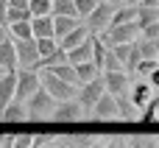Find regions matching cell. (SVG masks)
<instances>
[{"label": "cell", "mask_w": 159, "mask_h": 148, "mask_svg": "<svg viewBox=\"0 0 159 148\" xmlns=\"http://www.w3.org/2000/svg\"><path fill=\"white\" fill-rule=\"evenodd\" d=\"M39 81H42V90H45V92H48L56 104L75 101V95H78V87H73V84H67V81L56 78L50 70H42V73H39Z\"/></svg>", "instance_id": "1"}, {"label": "cell", "mask_w": 159, "mask_h": 148, "mask_svg": "<svg viewBox=\"0 0 159 148\" xmlns=\"http://www.w3.org/2000/svg\"><path fill=\"white\" fill-rule=\"evenodd\" d=\"M53 109H56V101H53L42 87L25 101V118H31V120H45V118L53 115Z\"/></svg>", "instance_id": "2"}, {"label": "cell", "mask_w": 159, "mask_h": 148, "mask_svg": "<svg viewBox=\"0 0 159 148\" xmlns=\"http://www.w3.org/2000/svg\"><path fill=\"white\" fill-rule=\"evenodd\" d=\"M137 36H140L137 22H129V25H112V28H106V31L101 34V39H103L106 48H115V45H131V42H137Z\"/></svg>", "instance_id": "3"}, {"label": "cell", "mask_w": 159, "mask_h": 148, "mask_svg": "<svg viewBox=\"0 0 159 148\" xmlns=\"http://www.w3.org/2000/svg\"><path fill=\"white\" fill-rule=\"evenodd\" d=\"M115 11H117V8H112L109 3H101V0H98L95 11L87 17V22H84V25L89 28V34H92V36H101V34L112 25V14H115Z\"/></svg>", "instance_id": "4"}, {"label": "cell", "mask_w": 159, "mask_h": 148, "mask_svg": "<svg viewBox=\"0 0 159 148\" xmlns=\"http://www.w3.org/2000/svg\"><path fill=\"white\" fill-rule=\"evenodd\" d=\"M42 87L39 81V73L36 70H17V92H14V101H28L36 90Z\"/></svg>", "instance_id": "5"}, {"label": "cell", "mask_w": 159, "mask_h": 148, "mask_svg": "<svg viewBox=\"0 0 159 148\" xmlns=\"http://www.w3.org/2000/svg\"><path fill=\"white\" fill-rule=\"evenodd\" d=\"M106 92V84H103V76H98V78H92L89 84H81L78 87V95H75V101L89 112L98 101H101V95Z\"/></svg>", "instance_id": "6"}, {"label": "cell", "mask_w": 159, "mask_h": 148, "mask_svg": "<svg viewBox=\"0 0 159 148\" xmlns=\"http://www.w3.org/2000/svg\"><path fill=\"white\" fill-rule=\"evenodd\" d=\"M87 118H89V112H87L78 101L56 104V109H53V115H50V120H56V123H75V120H87Z\"/></svg>", "instance_id": "7"}, {"label": "cell", "mask_w": 159, "mask_h": 148, "mask_svg": "<svg viewBox=\"0 0 159 148\" xmlns=\"http://www.w3.org/2000/svg\"><path fill=\"white\" fill-rule=\"evenodd\" d=\"M17 50V62L20 70H39V50H36V39H25V42H14Z\"/></svg>", "instance_id": "8"}, {"label": "cell", "mask_w": 159, "mask_h": 148, "mask_svg": "<svg viewBox=\"0 0 159 148\" xmlns=\"http://www.w3.org/2000/svg\"><path fill=\"white\" fill-rule=\"evenodd\" d=\"M89 118H92V120H101V123H109V120L120 118V115H117V104H115V98H112L109 92H103L101 101L89 109Z\"/></svg>", "instance_id": "9"}, {"label": "cell", "mask_w": 159, "mask_h": 148, "mask_svg": "<svg viewBox=\"0 0 159 148\" xmlns=\"http://www.w3.org/2000/svg\"><path fill=\"white\" fill-rule=\"evenodd\" d=\"M103 84H106V92H109L112 98H117V95H129V90H131V78H129V73H103Z\"/></svg>", "instance_id": "10"}, {"label": "cell", "mask_w": 159, "mask_h": 148, "mask_svg": "<svg viewBox=\"0 0 159 148\" xmlns=\"http://www.w3.org/2000/svg\"><path fill=\"white\" fill-rule=\"evenodd\" d=\"M14 92H17V70H8L0 76V112L14 101Z\"/></svg>", "instance_id": "11"}, {"label": "cell", "mask_w": 159, "mask_h": 148, "mask_svg": "<svg viewBox=\"0 0 159 148\" xmlns=\"http://www.w3.org/2000/svg\"><path fill=\"white\" fill-rule=\"evenodd\" d=\"M0 67L8 73V70H20V62H17V50H14V39L6 36L0 42Z\"/></svg>", "instance_id": "12"}, {"label": "cell", "mask_w": 159, "mask_h": 148, "mask_svg": "<svg viewBox=\"0 0 159 148\" xmlns=\"http://www.w3.org/2000/svg\"><path fill=\"white\" fill-rule=\"evenodd\" d=\"M129 98H131V104H134L137 109H145V106L154 101V87H151L148 81H140V84H134V92H131Z\"/></svg>", "instance_id": "13"}, {"label": "cell", "mask_w": 159, "mask_h": 148, "mask_svg": "<svg viewBox=\"0 0 159 148\" xmlns=\"http://www.w3.org/2000/svg\"><path fill=\"white\" fill-rule=\"evenodd\" d=\"M81 25V20L78 17H53V36H56V42H61L70 31H75Z\"/></svg>", "instance_id": "14"}, {"label": "cell", "mask_w": 159, "mask_h": 148, "mask_svg": "<svg viewBox=\"0 0 159 148\" xmlns=\"http://www.w3.org/2000/svg\"><path fill=\"white\" fill-rule=\"evenodd\" d=\"M84 62H92V36L87 39V42H81L78 48H73V50H67V64H84Z\"/></svg>", "instance_id": "15"}, {"label": "cell", "mask_w": 159, "mask_h": 148, "mask_svg": "<svg viewBox=\"0 0 159 148\" xmlns=\"http://www.w3.org/2000/svg\"><path fill=\"white\" fill-rule=\"evenodd\" d=\"M87 39H89V28L81 22L75 31H70V34L59 42V48H61V50H73V48H78V45H81V42H87Z\"/></svg>", "instance_id": "16"}, {"label": "cell", "mask_w": 159, "mask_h": 148, "mask_svg": "<svg viewBox=\"0 0 159 148\" xmlns=\"http://www.w3.org/2000/svg\"><path fill=\"white\" fill-rule=\"evenodd\" d=\"M31 31H34V39H50L53 36V17H34L31 20Z\"/></svg>", "instance_id": "17"}, {"label": "cell", "mask_w": 159, "mask_h": 148, "mask_svg": "<svg viewBox=\"0 0 159 148\" xmlns=\"http://www.w3.org/2000/svg\"><path fill=\"white\" fill-rule=\"evenodd\" d=\"M0 120H6V123H22V120H25V104H22V101H11V104L0 112Z\"/></svg>", "instance_id": "18"}, {"label": "cell", "mask_w": 159, "mask_h": 148, "mask_svg": "<svg viewBox=\"0 0 159 148\" xmlns=\"http://www.w3.org/2000/svg\"><path fill=\"white\" fill-rule=\"evenodd\" d=\"M56 78H61V81H67V84H73V87H81V81H78V73H75V67L73 64H56V67H48Z\"/></svg>", "instance_id": "19"}, {"label": "cell", "mask_w": 159, "mask_h": 148, "mask_svg": "<svg viewBox=\"0 0 159 148\" xmlns=\"http://www.w3.org/2000/svg\"><path fill=\"white\" fill-rule=\"evenodd\" d=\"M154 22H159V8L137 6V28L143 31V28H148V25H154Z\"/></svg>", "instance_id": "20"}, {"label": "cell", "mask_w": 159, "mask_h": 148, "mask_svg": "<svg viewBox=\"0 0 159 148\" xmlns=\"http://www.w3.org/2000/svg\"><path fill=\"white\" fill-rule=\"evenodd\" d=\"M129 22H137V6H123L112 14V25H129Z\"/></svg>", "instance_id": "21"}, {"label": "cell", "mask_w": 159, "mask_h": 148, "mask_svg": "<svg viewBox=\"0 0 159 148\" xmlns=\"http://www.w3.org/2000/svg\"><path fill=\"white\" fill-rule=\"evenodd\" d=\"M115 104H117V115H120L123 120H137V106L131 104L129 95H117Z\"/></svg>", "instance_id": "22"}, {"label": "cell", "mask_w": 159, "mask_h": 148, "mask_svg": "<svg viewBox=\"0 0 159 148\" xmlns=\"http://www.w3.org/2000/svg\"><path fill=\"white\" fill-rule=\"evenodd\" d=\"M11 31V39L14 42H25V39H34V31H31V20L28 22H11L8 25Z\"/></svg>", "instance_id": "23"}, {"label": "cell", "mask_w": 159, "mask_h": 148, "mask_svg": "<svg viewBox=\"0 0 159 148\" xmlns=\"http://www.w3.org/2000/svg\"><path fill=\"white\" fill-rule=\"evenodd\" d=\"M50 17H78L75 11V0H53V11Z\"/></svg>", "instance_id": "24"}, {"label": "cell", "mask_w": 159, "mask_h": 148, "mask_svg": "<svg viewBox=\"0 0 159 148\" xmlns=\"http://www.w3.org/2000/svg\"><path fill=\"white\" fill-rule=\"evenodd\" d=\"M75 73H78V81L81 84H89L92 78H98V76H103L92 62H84V64H75Z\"/></svg>", "instance_id": "25"}, {"label": "cell", "mask_w": 159, "mask_h": 148, "mask_svg": "<svg viewBox=\"0 0 159 148\" xmlns=\"http://www.w3.org/2000/svg\"><path fill=\"white\" fill-rule=\"evenodd\" d=\"M28 8H31V20L34 17H50L53 0H28Z\"/></svg>", "instance_id": "26"}, {"label": "cell", "mask_w": 159, "mask_h": 148, "mask_svg": "<svg viewBox=\"0 0 159 148\" xmlns=\"http://www.w3.org/2000/svg\"><path fill=\"white\" fill-rule=\"evenodd\" d=\"M129 148H159V137L157 134H137L129 140Z\"/></svg>", "instance_id": "27"}, {"label": "cell", "mask_w": 159, "mask_h": 148, "mask_svg": "<svg viewBox=\"0 0 159 148\" xmlns=\"http://www.w3.org/2000/svg\"><path fill=\"white\" fill-rule=\"evenodd\" d=\"M137 48H140L143 62H159V56H157V42H151V39H140V42H137Z\"/></svg>", "instance_id": "28"}, {"label": "cell", "mask_w": 159, "mask_h": 148, "mask_svg": "<svg viewBox=\"0 0 159 148\" xmlns=\"http://www.w3.org/2000/svg\"><path fill=\"white\" fill-rule=\"evenodd\" d=\"M36 143V132H25V129H20V132H14V146L11 148H31Z\"/></svg>", "instance_id": "29"}, {"label": "cell", "mask_w": 159, "mask_h": 148, "mask_svg": "<svg viewBox=\"0 0 159 148\" xmlns=\"http://www.w3.org/2000/svg\"><path fill=\"white\" fill-rule=\"evenodd\" d=\"M101 73H126L123 70V64H120V59L106 48V56H103V67H101Z\"/></svg>", "instance_id": "30"}, {"label": "cell", "mask_w": 159, "mask_h": 148, "mask_svg": "<svg viewBox=\"0 0 159 148\" xmlns=\"http://www.w3.org/2000/svg\"><path fill=\"white\" fill-rule=\"evenodd\" d=\"M36 50H39V59H48L59 50V42L50 36V39H36Z\"/></svg>", "instance_id": "31"}, {"label": "cell", "mask_w": 159, "mask_h": 148, "mask_svg": "<svg viewBox=\"0 0 159 148\" xmlns=\"http://www.w3.org/2000/svg\"><path fill=\"white\" fill-rule=\"evenodd\" d=\"M98 0H75V11H78V20H87L92 11H95Z\"/></svg>", "instance_id": "32"}, {"label": "cell", "mask_w": 159, "mask_h": 148, "mask_svg": "<svg viewBox=\"0 0 159 148\" xmlns=\"http://www.w3.org/2000/svg\"><path fill=\"white\" fill-rule=\"evenodd\" d=\"M31 20V8H11L8 6V25L11 22H28Z\"/></svg>", "instance_id": "33"}, {"label": "cell", "mask_w": 159, "mask_h": 148, "mask_svg": "<svg viewBox=\"0 0 159 148\" xmlns=\"http://www.w3.org/2000/svg\"><path fill=\"white\" fill-rule=\"evenodd\" d=\"M131 45H134V42H131ZM131 45H115V48H109V50L120 59V64H123V67H126V62H129V56H131Z\"/></svg>", "instance_id": "34"}, {"label": "cell", "mask_w": 159, "mask_h": 148, "mask_svg": "<svg viewBox=\"0 0 159 148\" xmlns=\"http://www.w3.org/2000/svg\"><path fill=\"white\" fill-rule=\"evenodd\" d=\"M157 112H159V98H154V101H151V104L145 106V115H143L140 120H143V123H151V120L157 118Z\"/></svg>", "instance_id": "35"}, {"label": "cell", "mask_w": 159, "mask_h": 148, "mask_svg": "<svg viewBox=\"0 0 159 148\" xmlns=\"http://www.w3.org/2000/svg\"><path fill=\"white\" fill-rule=\"evenodd\" d=\"M140 34H143V39H151V42H157V39H159V22L148 25V28H143Z\"/></svg>", "instance_id": "36"}, {"label": "cell", "mask_w": 159, "mask_h": 148, "mask_svg": "<svg viewBox=\"0 0 159 148\" xmlns=\"http://www.w3.org/2000/svg\"><path fill=\"white\" fill-rule=\"evenodd\" d=\"M0 25L8 28V0H0Z\"/></svg>", "instance_id": "37"}, {"label": "cell", "mask_w": 159, "mask_h": 148, "mask_svg": "<svg viewBox=\"0 0 159 148\" xmlns=\"http://www.w3.org/2000/svg\"><path fill=\"white\" fill-rule=\"evenodd\" d=\"M157 67H159L157 62H140V67H137V73H143V76H151V73H154Z\"/></svg>", "instance_id": "38"}, {"label": "cell", "mask_w": 159, "mask_h": 148, "mask_svg": "<svg viewBox=\"0 0 159 148\" xmlns=\"http://www.w3.org/2000/svg\"><path fill=\"white\" fill-rule=\"evenodd\" d=\"M103 148H129V143H126V140H120V137H115L112 143H106Z\"/></svg>", "instance_id": "39"}, {"label": "cell", "mask_w": 159, "mask_h": 148, "mask_svg": "<svg viewBox=\"0 0 159 148\" xmlns=\"http://www.w3.org/2000/svg\"><path fill=\"white\" fill-rule=\"evenodd\" d=\"M11 8H28V0H8Z\"/></svg>", "instance_id": "40"}, {"label": "cell", "mask_w": 159, "mask_h": 148, "mask_svg": "<svg viewBox=\"0 0 159 148\" xmlns=\"http://www.w3.org/2000/svg\"><path fill=\"white\" fill-rule=\"evenodd\" d=\"M101 3H109L112 8H123L126 6V0H101Z\"/></svg>", "instance_id": "41"}, {"label": "cell", "mask_w": 159, "mask_h": 148, "mask_svg": "<svg viewBox=\"0 0 159 148\" xmlns=\"http://www.w3.org/2000/svg\"><path fill=\"white\" fill-rule=\"evenodd\" d=\"M140 6H148V8H159V0H140Z\"/></svg>", "instance_id": "42"}, {"label": "cell", "mask_w": 159, "mask_h": 148, "mask_svg": "<svg viewBox=\"0 0 159 148\" xmlns=\"http://www.w3.org/2000/svg\"><path fill=\"white\" fill-rule=\"evenodd\" d=\"M42 148H64V146H61V140H59V143H48V146H42Z\"/></svg>", "instance_id": "43"}, {"label": "cell", "mask_w": 159, "mask_h": 148, "mask_svg": "<svg viewBox=\"0 0 159 148\" xmlns=\"http://www.w3.org/2000/svg\"><path fill=\"white\" fill-rule=\"evenodd\" d=\"M6 36H8V34H6V28H3V25H0V42H3V39H6Z\"/></svg>", "instance_id": "44"}, {"label": "cell", "mask_w": 159, "mask_h": 148, "mask_svg": "<svg viewBox=\"0 0 159 148\" xmlns=\"http://www.w3.org/2000/svg\"><path fill=\"white\" fill-rule=\"evenodd\" d=\"M126 6H140V0H126Z\"/></svg>", "instance_id": "45"}, {"label": "cell", "mask_w": 159, "mask_h": 148, "mask_svg": "<svg viewBox=\"0 0 159 148\" xmlns=\"http://www.w3.org/2000/svg\"><path fill=\"white\" fill-rule=\"evenodd\" d=\"M157 56H159V39H157Z\"/></svg>", "instance_id": "46"}, {"label": "cell", "mask_w": 159, "mask_h": 148, "mask_svg": "<svg viewBox=\"0 0 159 148\" xmlns=\"http://www.w3.org/2000/svg\"><path fill=\"white\" fill-rule=\"evenodd\" d=\"M3 73H6V70H3V67H0V76H3Z\"/></svg>", "instance_id": "47"}, {"label": "cell", "mask_w": 159, "mask_h": 148, "mask_svg": "<svg viewBox=\"0 0 159 148\" xmlns=\"http://www.w3.org/2000/svg\"><path fill=\"white\" fill-rule=\"evenodd\" d=\"M92 148H103V146H92Z\"/></svg>", "instance_id": "48"}]
</instances>
